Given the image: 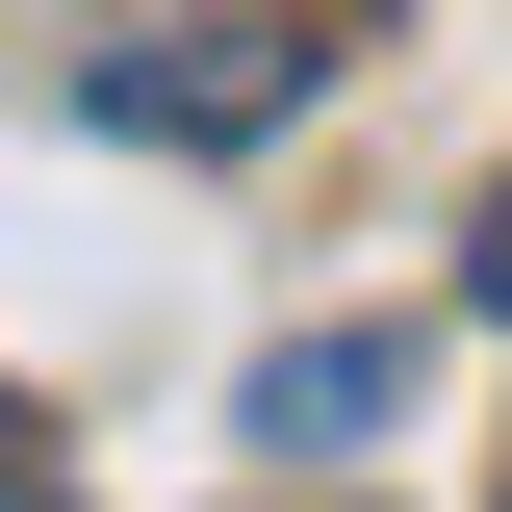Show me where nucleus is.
<instances>
[{"mask_svg":"<svg viewBox=\"0 0 512 512\" xmlns=\"http://www.w3.org/2000/svg\"><path fill=\"white\" fill-rule=\"evenodd\" d=\"M461 282H487V333H512V180H487V231H461Z\"/></svg>","mask_w":512,"mask_h":512,"instance_id":"3","label":"nucleus"},{"mask_svg":"<svg viewBox=\"0 0 512 512\" xmlns=\"http://www.w3.org/2000/svg\"><path fill=\"white\" fill-rule=\"evenodd\" d=\"M77 103H103V128H154V154H231V128H282V103H308V26H205V52H103Z\"/></svg>","mask_w":512,"mask_h":512,"instance_id":"1","label":"nucleus"},{"mask_svg":"<svg viewBox=\"0 0 512 512\" xmlns=\"http://www.w3.org/2000/svg\"><path fill=\"white\" fill-rule=\"evenodd\" d=\"M0 512H52V461H26V436H0Z\"/></svg>","mask_w":512,"mask_h":512,"instance_id":"4","label":"nucleus"},{"mask_svg":"<svg viewBox=\"0 0 512 512\" xmlns=\"http://www.w3.org/2000/svg\"><path fill=\"white\" fill-rule=\"evenodd\" d=\"M308 512H359V487H308Z\"/></svg>","mask_w":512,"mask_h":512,"instance_id":"5","label":"nucleus"},{"mask_svg":"<svg viewBox=\"0 0 512 512\" xmlns=\"http://www.w3.org/2000/svg\"><path fill=\"white\" fill-rule=\"evenodd\" d=\"M384 410H410V333H282V359H256V436L282 461H359Z\"/></svg>","mask_w":512,"mask_h":512,"instance_id":"2","label":"nucleus"}]
</instances>
